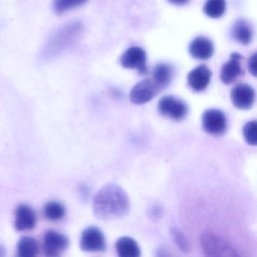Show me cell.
Returning <instances> with one entry per match:
<instances>
[{
	"instance_id": "6da1fadb",
	"label": "cell",
	"mask_w": 257,
	"mask_h": 257,
	"mask_svg": "<svg viewBox=\"0 0 257 257\" xmlns=\"http://www.w3.org/2000/svg\"><path fill=\"white\" fill-rule=\"evenodd\" d=\"M92 207L94 216L102 220L120 219L128 213L130 199L121 186L105 185L94 196Z\"/></svg>"
},
{
	"instance_id": "7a4b0ae2",
	"label": "cell",
	"mask_w": 257,
	"mask_h": 257,
	"mask_svg": "<svg viewBox=\"0 0 257 257\" xmlns=\"http://www.w3.org/2000/svg\"><path fill=\"white\" fill-rule=\"evenodd\" d=\"M83 26L79 22H70L63 25L51 34L40 54L43 61H49L61 56L77 44L82 37Z\"/></svg>"
},
{
	"instance_id": "3957f363",
	"label": "cell",
	"mask_w": 257,
	"mask_h": 257,
	"mask_svg": "<svg viewBox=\"0 0 257 257\" xmlns=\"http://www.w3.org/2000/svg\"><path fill=\"white\" fill-rule=\"evenodd\" d=\"M200 243L203 252L208 256H237L238 254L226 240L212 232L201 234Z\"/></svg>"
},
{
	"instance_id": "277c9868",
	"label": "cell",
	"mask_w": 257,
	"mask_h": 257,
	"mask_svg": "<svg viewBox=\"0 0 257 257\" xmlns=\"http://www.w3.org/2000/svg\"><path fill=\"white\" fill-rule=\"evenodd\" d=\"M158 109L161 115L176 121L186 118L189 112L187 104L181 99L172 95L162 97L158 103Z\"/></svg>"
},
{
	"instance_id": "5b68a950",
	"label": "cell",
	"mask_w": 257,
	"mask_h": 257,
	"mask_svg": "<svg viewBox=\"0 0 257 257\" xmlns=\"http://www.w3.org/2000/svg\"><path fill=\"white\" fill-rule=\"evenodd\" d=\"M81 249L85 252H103L106 248V238L103 231L96 226H90L82 231Z\"/></svg>"
},
{
	"instance_id": "8992f818",
	"label": "cell",
	"mask_w": 257,
	"mask_h": 257,
	"mask_svg": "<svg viewBox=\"0 0 257 257\" xmlns=\"http://www.w3.org/2000/svg\"><path fill=\"white\" fill-rule=\"evenodd\" d=\"M202 125L209 135L220 136L226 132V117L219 109H207L202 115Z\"/></svg>"
},
{
	"instance_id": "52a82bcc",
	"label": "cell",
	"mask_w": 257,
	"mask_h": 257,
	"mask_svg": "<svg viewBox=\"0 0 257 257\" xmlns=\"http://www.w3.org/2000/svg\"><path fill=\"white\" fill-rule=\"evenodd\" d=\"M147 53L139 47H132L123 54L121 58V64L124 69L137 70L141 75L147 74Z\"/></svg>"
},
{
	"instance_id": "ba28073f",
	"label": "cell",
	"mask_w": 257,
	"mask_h": 257,
	"mask_svg": "<svg viewBox=\"0 0 257 257\" xmlns=\"http://www.w3.org/2000/svg\"><path fill=\"white\" fill-rule=\"evenodd\" d=\"M161 90L150 79L141 81L135 85L130 92V100L135 105H142L153 100Z\"/></svg>"
},
{
	"instance_id": "9c48e42d",
	"label": "cell",
	"mask_w": 257,
	"mask_h": 257,
	"mask_svg": "<svg viewBox=\"0 0 257 257\" xmlns=\"http://www.w3.org/2000/svg\"><path fill=\"white\" fill-rule=\"evenodd\" d=\"M69 243L68 237L65 234L51 230L43 237V251L48 256H58L67 249Z\"/></svg>"
},
{
	"instance_id": "30bf717a",
	"label": "cell",
	"mask_w": 257,
	"mask_h": 257,
	"mask_svg": "<svg viewBox=\"0 0 257 257\" xmlns=\"http://www.w3.org/2000/svg\"><path fill=\"white\" fill-rule=\"evenodd\" d=\"M255 91L247 84H238L231 89V100L237 109L246 110L253 106Z\"/></svg>"
},
{
	"instance_id": "8fae6325",
	"label": "cell",
	"mask_w": 257,
	"mask_h": 257,
	"mask_svg": "<svg viewBox=\"0 0 257 257\" xmlns=\"http://www.w3.org/2000/svg\"><path fill=\"white\" fill-rule=\"evenodd\" d=\"M243 57L237 52L230 56L229 60L222 65L221 68L220 79L225 85H231L243 75L241 61Z\"/></svg>"
},
{
	"instance_id": "7c38bea8",
	"label": "cell",
	"mask_w": 257,
	"mask_h": 257,
	"mask_svg": "<svg viewBox=\"0 0 257 257\" xmlns=\"http://www.w3.org/2000/svg\"><path fill=\"white\" fill-rule=\"evenodd\" d=\"M211 76V71L207 66H198L188 74V85L195 92H201L208 86Z\"/></svg>"
},
{
	"instance_id": "4fadbf2b",
	"label": "cell",
	"mask_w": 257,
	"mask_h": 257,
	"mask_svg": "<svg viewBox=\"0 0 257 257\" xmlns=\"http://www.w3.org/2000/svg\"><path fill=\"white\" fill-rule=\"evenodd\" d=\"M37 213L32 207L27 204H21L16 210L15 227L18 231H28L37 225Z\"/></svg>"
},
{
	"instance_id": "5bb4252c",
	"label": "cell",
	"mask_w": 257,
	"mask_h": 257,
	"mask_svg": "<svg viewBox=\"0 0 257 257\" xmlns=\"http://www.w3.org/2000/svg\"><path fill=\"white\" fill-rule=\"evenodd\" d=\"M189 52L191 56L195 59L208 60L214 53V47L209 39L198 37L191 42Z\"/></svg>"
},
{
	"instance_id": "9a60e30c",
	"label": "cell",
	"mask_w": 257,
	"mask_h": 257,
	"mask_svg": "<svg viewBox=\"0 0 257 257\" xmlns=\"http://www.w3.org/2000/svg\"><path fill=\"white\" fill-rule=\"evenodd\" d=\"M232 37L235 41L243 46L251 43L253 36L252 26L245 19H238L234 22L231 30Z\"/></svg>"
},
{
	"instance_id": "2e32d148",
	"label": "cell",
	"mask_w": 257,
	"mask_h": 257,
	"mask_svg": "<svg viewBox=\"0 0 257 257\" xmlns=\"http://www.w3.org/2000/svg\"><path fill=\"white\" fill-rule=\"evenodd\" d=\"M172 67L169 64L161 63L154 67L152 73V80L160 88L161 91L166 88L172 80Z\"/></svg>"
},
{
	"instance_id": "e0dca14e",
	"label": "cell",
	"mask_w": 257,
	"mask_h": 257,
	"mask_svg": "<svg viewBox=\"0 0 257 257\" xmlns=\"http://www.w3.org/2000/svg\"><path fill=\"white\" fill-rule=\"evenodd\" d=\"M117 254L121 257H139L141 249L139 245L130 237H121L115 243Z\"/></svg>"
},
{
	"instance_id": "ac0fdd59",
	"label": "cell",
	"mask_w": 257,
	"mask_h": 257,
	"mask_svg": "<svg viewBox=\"0 0 257 257\" xmlns=\"http://www.w3.org/2000/svg\"><path fill=\"white\" fill-rule=\"evenodd\" d=\"M38 252V242L34 237L25 236L19 240L17 246V253L19 257H34Z\"/></svg>"
},
{
	"instance_id": "d6986e66",
	"label": "cell",
	"mask_w": 257,
	"mask_h": 257,
	"mask_svg": "<svg viewBox=\"0 0 257 257\" xmlns=\"http://www.w3.org/2000/svg\"><path fill=\"white\" fill-rule=\"evenodd\" d=\"M225 0H207L204 7V13L210 19H217L222 17L225 12Z\"/></svg>"
},
{
	"instance_id": "ffe728a7",
	"label": "cell",
	"mask_w": 257,
	"mask_h": 257,
	"mask_svg": "<svg viewBox=\"0 0 257 257\" xmlns=\"http://www.w3.org/2000/svg\"><path fill=\"white\" fill-rule=\"evenodd\" d=\"M88 0H53L52 7L56 14L62 15L70 10L82 7Z\"/></svg>"
},
{
	"instance_id": "44dd1931",
	"label": "cell",
	"mask_w": 257,
	"mask_h": 257,
	"mask_svg": "<svg viewBox=\"0 0 257 257\" xmlns=\"http://www.w3.org/2000/svg\"><path fill=\"white\" fill-rule=\"evenodd\" d=\"M44 214L49 220H59L65 216L66 208L61 203L50 201L45 206Z\"/></svg>"
},
{
	"instance_id": "7402d4cb",
	"label": "cell",
	"mask_w": 257,
	"mask_h": 257,
	"mask_svg": "<svg viewBox=\"0 0 257 257\" xmlns=\"http://www.w3.org/2000/svg\"><path fill=\"white\" fill-rule=\"evenodd\" d=\"M170 234L174 243L181 249L182 252H188L190 250L189 241L181 230L176 226H172L170 229Z\"/></svg>"
},
{
	"instance_id": "603a6c76",
	"label": "cell",
	"mask_w": 257,
	"mask_h": 257,
	"mask_svg": "<svg viewBox=\"0 0 257 257\" xmlns=\"http://www.w3.org/2000/svg\"><path fill=\"white\" fill-rule=\"evenodd\" d=\"M256 124V121H250L243 126V138L246 144L250 146H255L257 144Z\"/></svg>"
},
{
	"instance_id": "cb8c5ba5",
	"label": "cell",
	"mask_w": 257,
	"mask_h": 257,
	"mask_svg": "<svg viewBox=\"0 0 257 257\" xmlns=\"http://www.w3.org/2000/svg\"><path fill=\"white\" fill-rule=\"evenodd\" d=\"M248 69L249 73L253 76H256V53L252 54L248 61Z\"/></svg>"
},
{
	"instance_id": "d4e9b609",
	"label": "cell",
	"mask_w": 257,
	"mask_h": 257,
	"mask_svg": "<svg viewBox=\"0 0 257 257\" xmlns=\"http://www.w3.org/2000/svg\"><path fill=\"white\" fill-rule=\"evenodd\" d=\"M170 4L175 6H183L189 2V0H168Z\"/></svg>"
},
{
	"instance_id": "484cf974",
	"label": "cell",
	"mask_w": 257,
	"mask_h": 257,
	"mask_svg": "<svg viewBox=\"0 0 257 257\" xmlns=\"http://www.w3.org/2000/svg\"><path fill=\"white\" fill-rule=\"evenodd\" d=\"M2 252H4V249H3L2 246H0V255H2Z\"/></svg>"
}]
</instances>
